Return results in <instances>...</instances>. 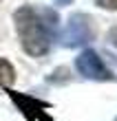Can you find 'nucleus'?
I'll list each match as a JSON object with an SVG mask.
<instances>
[{
    "mask_svg": "<svg viewBox=\"0 0 117 121\" xmlns=\"http://www.w3.org/2000/svg\"><path fill=\"white\" fill-rule=\"evenodd\" d=\"M13 82H16V70H13L11 62L0 57V88H11Z\"/></svg>",
    "mask_w": 117,
    "mask_h": 121,
    "instance_id": "5",
    "label": "nucleus"
},
{
    "mask_svg": "<svg viewBox=\"0 0 117 121\" xmlns=\"http://www.w3.org/2000/svg\"><path fill=\"white\" fill-rule=\"evenodd\" d=\"M95 4L106 11H117V0H95Z\"/></svg>",
    "mask_w": 117,
    "mask_h": 121,
    "instance_id": "7",
    "label": "nucleus"
},
{
    "mask_svg": "<svg viewBox=\"0 0 117 121\" xmlns=\"http://www.w3.org/2000/svg\"><path fill=\"white\" fill-rule=\"evenodd\" d=\"M5 92L9 95V99L13 101V106H16V110H20V115L27 121H53V117L47 112L51 108L49 101L38 99L33 95H27V92H18L13 88H5Z\"/></svg>",
    "mask_w": 117,
    "mask_h": 121,
    "instance_id": "3",
    "label": "nucleus"
},
{
    "mask_svg": "<svg viewBox=\"0 0 117 121\" xmlns=\"http://www.w3.org/2000/svg\"><path fill=\"white\" fill-rule=\"evenodd\" d=\"M95 38V29H93V20L86 16V13H73V16L66 20V26L60 35L62 46L66 48H77L91 42Z\"/></svg>",
    "mask_w": 117,
    "mask_h": 121,
    "instance_id": "2",
    "label": "nucleus"
},
{
    "mask_svg": "<svg viewBox=\"0 0 117 121\" xmlns=\"http://www.w3.org/2000/svg\"><path fill=\"white\" fill-rule=\"evenodd\" d=\"M115 121H117V117H115Z\"/></svg>",
    "mask_w": 117,
    "mask_h": 121,
    "instance_id": "10",
    "label": "nucleus"
},
{
    "mask_svg": "<svg viewBox=\"0 0 117 121\" xmlns=\"http://www.w3.org/2000/svg\"><path fill=\"white\" fill-rule=\"evenodd\" d=\"M55 2H57V4H71L73 0H55Z\"/></svg>",
    "mask_w": 117,
    "mask_h": 121,
    "instance_id": "9",
    "label": "nucleus"
},
{
    "mask_svg": "<svg viewBox=\"0 0 117 121\" xmlns=\"http://www.w3.org/2000/svg\"><path fill=\"white\" fill-rule=\"evenodd\" d=\"M108 42H111V44L117 48V26H113V29L108 31Z\"/></svg>",
    "mask_w": 117,
    "mask_h": 121,
    "instance_id": "8",
    "label": "nucleus"
},
{
    "mask_svg": "<svg viewBox=\"0 0 117 121\" xmlns=\"http://www.w3.org/2000/svg\"><path fill=\"white\" fill-rule=\"evenodd\" d=\"M62 79H64V82L69 79V70L64 68V66L55 68V70H53V75H49V82H51V84H57V82H62Z\"/></svg>",
    "mask_w": 117,
    "mask_h": 121,
    "instance_id": "6",
    "label": "nucleus"
},
{
    "mask_svg": "<svg viewBox=\"0 0 117 121\" xmlns=\"http://www.w3.org/2000/svg\"><path fill=\"white\" fill-rule=\"evenodd\" d=\"M13 22H16V33L20 38L22 51L31 57H42L51 48V24L44 22V11H38L33 7H20L13 13Z\"/></svg>",
    "mask_w": 117,
    "mask_h": 121,
    "instance_id": "1",
    "label": "nucleus"
},
{
    "mask_svg": "<svg viewBox=\"0 0 117 121\" xmlns=\"http://www.w3.org/2000/svg\"><path fill=\"white\" fill-rule=\"evenodd\" d=\"M75 68H77V73L82 77H86V79H91V82H113L115 79V75L108 70L104 60L95 51H91V48L82 51L75 57Z\"/></svg>",
    "mask_w": 117,
    "mask_h": 121,
    "instance_id": "4",
    "label": "nucleus"
}]
</instances>
